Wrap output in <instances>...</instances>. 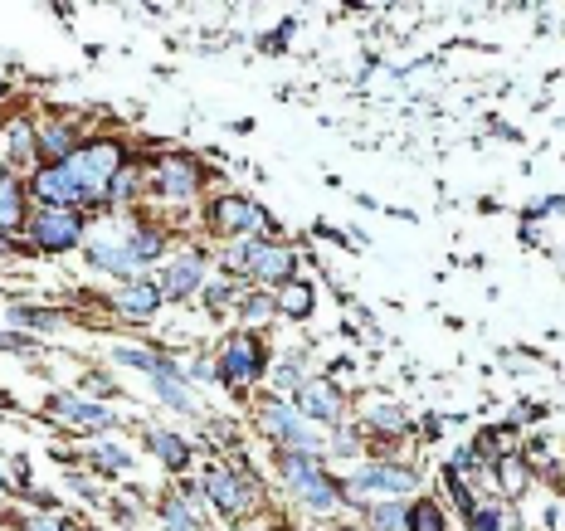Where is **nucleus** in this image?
<instances>
[{"instance_id":"f257e3e1","label":"nucleus","mask_w":565,"mask_h":531,"mask_svg":"<svg viewBox=\"0 0 565 531\" xmlns=\"http://www.w3.org/2000/svg\"><path fill=\"white\" fill-rule=\"evenodd\" d=\"M117 171H122V147H117V142H93V147H78V156L69 161V176H74V186H78L83 200L108 195V186H113Z\"/></svg>"},{"instance_id":"f03ea898","label":"nucleus","mask_w":565,"mask_h":531,"mask_svg":"<svg viewBox=\"0 0 565 531\" xmlns=\"http://www.w3.org/2000/svg\"><path fill=\"white\" fill-rule=\"evenodd\" d=\"M264 429L278 439V444H288L293 454H317V449H322V444H317V429L298 415V405L268 400V405H264Z\"/></svg>"},{"instance_id":"7ed1b4c3","label":"nucleus","mask_w":565,"mask_h":531,"mask_svg":"<svg viewBox=\"0 0 565 531\" xmlns=\"http://www.w3.org/2000/svg\"><path fill=\"white\" fill-rule=\"evenodd\" d=\"M220 376L234 385V390H249L254 380L264 376V346L254 342V337H234L225 346V356H220Z\"/></svg>"},{"instance_id":"20e7f679","label":"nucleus","mask_w":565,"mask_h":531,"mask_svg":"<svg viewBox=\"0 0 565 531\" xmlns=\"http://www.w3.org/2000/svg\"><path fill=\"white\" fill-rule=\"evenodd\" d=\"M293 405H298V415L307 419V424H337L341 419V395L332 380H302Z\"/></svg>"},{"instance_id":"39448f33","label":"nucleus","mask_w":565,"mask_h":531,"mask_svg":"<svg viewBox=\"0 0 565 531\" xmlns=\"http://www.w3.org/2000/svg\"><path fill=\"white\" fill-rule=\"evenodd\" d=\"M83 225H78V215L69 210H39L35 220V244L39 249H49V254H64V249H74Z\"/></svg>"},{"instance_id":"423d86ee","label":"nucleus","mask_w":565,"mask_h":531,"mask_svg":"<svg viewBox=\"0 0 565 531\" xmlns=\"http://www.w3.org/2000/svg\"><path fill=\"white\" fill-rule=\"evenodd\" d=\"M356 483H361L356 493H366V488H371V493H380V497H390V502H395V497H405L410 488H415V473H410V468H390V463H366V468L356 473Z\"/></svg>"},{"instance_id":"0eeeda50","label":"nucleus","mask_w":565,"mask_h":531,"mask_svg":"<svg viewBox=\"0 0 565 531\" xmlns=\"http://www.w3.org/2000/svg\"><path fill=\"white\" fill-rule=\"evenodd\" d=\"M210 225L220 229V234H254V229L264 225V215H259V205H254V200L225 195V200L210 210Z\"/></svg>"},{"instance_id":"6e6552de","label":"nucleus","mask_w":565,"mask_h":531,"mask_svg":"<svg viewBox=\"0 0 565 531\" xmlns=\"http://www.w3.org/2000/svg\"><path fill=\"white\" fill-rule=\"evenodd\" d=\"M249 273L259 278V283H288L293 278V249H283V244H249Z\"/></svg>"},{"instance_id":"1a4fd4ad","label":"nucleus","mask_w":565,"mask_h":531,"mask_svg":"<svg viewBox=\"0 0 565 531\" xmlns=\"http://www.w3.org/2000/svg\"><path fill=\"white\" fill-rule=\"evenodd\" d=\"M35 195L49 205V210H64V205H83V195H78L74 176H69V166H44L35 171Z\"/></svg>"},{"instance_id":"9d476101","label":"nucleus","mask_w":565,"mask_h":531,"mask_svg":"<svg viewBox=\"0 0 565 531\" xmlns=\"http://www.w3.org/2000/svg\"><path fill=\"white\" fill-rule=\"evenodd\" d=\"M205 493L220 502V512H229V517H239L244 507H249V483L239 478V473H225V468H210L205 473Z\"/></svg>"},{"instance_id":"9b49d317","label":"nucleus","mask_w":565,"mask_h":531,"mask_svg":"<svg viewBox=\"0 0 565 531\" xmlns=\"http://www.w3.org/2000/svg\"><path fill=\"white\" fill-rule=\"evenodd\" d=\"M88 259L98 268H108V273H122V278H132V273L142 268L127 239H122V244H117V239H93V244H88Z\"/></svg>"},{"instance_id":"f8f14e48","label":"nucleus","mask_w":565,"mask_h":531,"mask_svg":"<svg viewBox=\"0 0 565 531\" xmlns=\"http://www.w3.org/2000/svg\"><path fill=\"white\" fill-rule=\"evenodd\" d=\"M39 152L49 156L54 166H69L78 156V132L69 127V122H49L44 132H39Z\"/></svg>"},{"instance_id":"ddd939ff","label":"nucleus","mask_w":565,"mask_h":531,"mask_svg":"<svg viewBox=\"0 0 565 531\" xmlns=\"http://www.w3.org/2000/svg\"><path fill=\"white\" fill-rule=\"evenodd\" d=\"M156 190L161 195H176V200H186L200 190V171L190 166V161H166L161 171H156Z\"/></svg>"},{"instance_id":"4468645a","label":"nucleus","mask_w":565,"mask_h":531,"mask_svg":"<svg viewBox=\"0 0 565 531\" xmlns=\"http://www.w3.org/2000/svg\"><path fill=\"white\" fill-rule=\"evenodd\" d=\"M200 278H205L200 259H176V264H166V278H161L156 288H161L166 298H186V293L200 288Z\"/></svg>"},{"instance_id":"2eb2a0df","label":"nucleus","mask_w":565,"mask_h":531,"mask_svg":"<svg viewBox=\"0 0 565 531\" xmlns=\"http://www.w3.org/2000/svg\"><path fill=\"white\" fill-rule=\"evenodd\" d=\"M293 493H298L302 502H307V507H317V512H332V507L341 502V488L332 483V478H327V473H322V468H317L312 478L293 483Z\"/></svg>"},{"instance_id":"dca6fc26","label":"nucleus","mask_w":565,"mask_h":531,"mask_svg":"<svg viewBox=\"0 0 565 531\" xmlns=\"http://www.w3.org/2000/svg\"><path fill=\"white\" fill-rule=\"evenodd\" d=\"M156 303H161V288L147 283V278H132V283L117 293V307H122V312H132V317H151Z\"/></svg>"},{"instance_id":"f3484780","label":"nucleus","mask_w":565,"mask_h":531,"mask_svg":"<svg viewBox=\"0 0 565 531\" xmlns=\"http://www.w3.org/2000/svg\"><path fill=\"white\" fill-rule=\"evenodd\" d=\"M54 410L64 419H74V424H83V429H108V424H113V415H108L103 405H93V400H69V395H59Z\"/></svg>"},{"instance_id":"a211bd4d","label":"nucleus","mask_w":565,"mask_h":531,"mask_svg":"<svg viewBox=\"0 0 565 531\" xmlns=\"http://www.w3.org/2000/svg\"><path fill=\"white\" fill-rule=\"evenodd\" d=\"M151 376H156V390H161V400H166L171 410H195V405H190V390L181 385V376H176V366H171V361H161Z\"/></svg>"},{"instance_id":"6ab92c4d","label":"nucleus","mask_w":565,"mask_h":531,"mask_svg":"<svg viewBox=\"0 0 565 531\" xmlns=\"http://www.w3.org/2000/svg\"><path fill=\"white\" fill-rule=\"evenodd\" d=\"M278 312H283V317H307V312H312V288L298 283V278H288V283L278 288Z\"/></svg>"},{"instance_id":"aec40b11","label":"nucleus","mask_w":565,"mask_h":531,"mask_svg":"<svg viewBox=\"0 0 565 531\" xmlns=\"http://www.w3.org/2000/svg\"><path fill=\"white\" fill-rule=\"evenodd\" d=\"M20 215H25V200H20V186H15L10 176H0V234H10V229L20 225Z\"/></svg>"},{"instance_id":"412c9836","label":"nucleus","mask_w":565,"mask_h":531,"mask_svg":"<svg viewBox=\"0 0 565 531\" xmlns=\"http://www.w3.org/2000/svg\"><path fill=\"white\" fill-rule=\"evenodd\" d=\"M405 531H449V522H444L439 502H415L405 512Z\"/></svg>"},{"instance_id":"4be33fe9","label":"nucleus","mask_w":565,"mask_h":531,"mask_svg":"<svg viewBox=\"0 0 565 531\" xmlns=\"http://www.w3.org/2000/svg\"><path fill=\"white\" fill-rule=\"evenodd\" d=\"M151 449H156V458H161L166 468H186L190 463V449L176 434H161V429H156V434H151Z\"/></svg>"},{"instance_id":"5701e85b","label":"nucleus","mask_w":565,"mask_h":531,"mask_svg":"<svg viewBox=\"0 0 565 531\" xmlns=\"http://www.w3.org/2000/svg\"><path fill=\"white\" fill-rule=\"evenodd\" d=\"M497 478H502L507 493H522V488L531 483V468L527 463H517V458H502V463H497Z\"/></svg>"},{"instance_id":"b1692460","label":"nucleus","mask_w":565,"mask_h":531,"mask_svg":"<svg viewBox=\"0 0 565 531\" xmlns=\"http://www.w3.org/2000/svg\"><path fill=\"white\" fill-rule=\"evenodd\" d=\"M366 517L376 522V531H400V527H405V507H400V502H380V507H366Z\"/></svg>"},{"instance_id":"393cba45","label":"nucleus","mask_w":565,"mask_h":531,"mask_svg":"<svg viewBox=\"0 0 565 531\" xmlns=\"http://www.w3.org/2000/svg\"><path fill=\"white\" fill-rule=\"evenodd\" d=\"M117 361H122V366H137V371H156V366H161V356L147 351V346H117Z\"/></svg>"},{"instance_id":"a878e982","label":"nucleus","mask_w":565,"mask_h":531,"mask_svg":"<svg viewBox=\"0 0 565 531\" xmlns=\"http://www.w3.org/2000/svg\"><path fill=\"white\" fill-rule=\"evenodd\" d=\"M468 517H473V522H468L473 531H502V527H507V517H502L497 507H473Z\"/></svg>"},{"instance_id":"bb28decb","label":"nucleus","mask_w":565,"mask_h":531,"mask_svg":"<svg viewBox=\"0 0 565 531\" xmlns=\"http://www.w3.org/2000/svg\"><path fill=\"white\" fill-rule=\"evenodd\" d=\"M127 244H132V254H137V264H151V259L161 254V239H156V234H147V229H142V234H132Z\"/></svg>"},{"instance_id":"cd10ccee","label":"nucleus","mask_w":565,"mask_h":531,"mask_svg":"<svg viewBox=\"0 0 565 531\" xmlns=\"http://www.w3.org/2000/svg\"><path fill=\"white\" fill-rule=\"evenodd\" d=\"M371 419H376L380 429H400V424H405V410L390 405V400H376V405H371Z\"/></svg>"},{"instance_id":"c85d7f7f","label":"nucleus","mask_w":565,"mask_h":531,"mask_svg":"<svg viewBox=\"0 0 565 531\" xmlns=\"http://www.w3.org/2000/svg\"><path fill=\"white\" fill-rule=\"evenodd\" d=\"M132 190H137V176H132V171L122 166V171L113 176V186H108V200H127Z\"/></svg>"},{"instance_id":"c756f323","label":"nucleus","mask_w":565,"mask_h":531,"mask_svg":"<svg viewBox=\"0 0 565 531\" xmlns=\"http://www.w3.org/2000/svg\"><path fill=\"white\" fill-rule=\"evenodd\" d=\"M25 152H30V127L15 122V127H10V156H25Z\"/></svg>"},{"instance_id":"7c9ffc66","label":"nucleus","mask_w":565,"mask_h":531,"mask_svg":"<svg viewBox=\"0 0 565 531\" xmlns=\"http://www.w3.org/2000/svg\"><path fill=\"white\" fill-rule=\"evenodd\" d=\"M488 449H492V454H502V458L512 454V429H492V434H488Z\"/></svg>"},{"instance_id":"2f4dec72","label":"nucleus","mask_w":565,"mask_h":531,"mask_svg":"<svg viewBox=\"0 0 565 531\" xmlns=\"http://www.w3.org/2000/svg\"><path fill=\"white\" fill-rule=\"evenodd\" d=\"M244 312H249V317H264L268 303H264V298H249V303H244Z\"/></svg>"},{"instance_id":"473e14b6","label":"nucleus","mask_w":565,"mask_h":531,"mask_svg":"<svg viewBox=\"0 0 565 531\" xmlns=\"http://www.w3.org/2000/svg\"><path fill=\"white\" fill-rule=\"evenodd\" d=\"M30 531H64L59 522H30Z\"/></svg>"},{"instance_id":"72a5a7b5","label":"nucleus","mask_w":565,"mask_h":531,"mask_svg":"<svg viewBox=\"0 0 565 531\" xmlns=\"http://www.w3.org/2000/svg\"><path fill=\"white\" fill-rule=\"evenodd\" d=\"M0 346H10V337H5V332H0Z\"/></svg>"},{"instance_id":"f704fd0d","label":"nucleus","mask_w":565,"mask_h":531,"mask_svg":"<svg viewBox=\"0 0 565 531\" xmlns=\"http://www.w3.org/2000/svg\"><path fill=\"white\" fill-rule=\"evenodd\" d=\"M166 531H186V527H166Z\"/></svg>"},{"instance_id":"c9c22d12","label":"nucleus","mask_w":565,"mask_h":531,"mask_svg":"<svg viewBox=\"0 0 565 531\" xmlns=\"http://www.w3.org/2000/svg\"><path fill=\"white\" fill-rule=\"evenodd\" d=\"M0 483H5V478H0Z\"/></svg>"}]
</instances>
